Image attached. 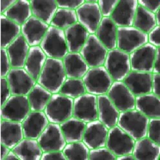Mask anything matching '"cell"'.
I'll return each instance as SVG.
<instances>
[{
  "mask_svg": "<svg viewBox=\"0 0 160 160\" xmlns=\"http://www.w3.org/2000/svg\"><path fill=\"white\" fill-rule=\"evenodd\" d=\"M62 59L47 58L37 83L52 94L59 93L67 79Z\"/></svg>",
  "mask_w": 160,
  "mask_h": 160,
  "instance_id": "6da1fadb",
  "label": "cell"
},
{
  "mask_svg": "<svg viewBox=\"0 0 160 160\" xmlns=\"http://www.w3.org/2000/svg\"><path fill=\"white\" fill-rule=\"evenodd\" d=\"M149 118L136 109L122 112L117 125L135 141L147 137Z\"/></svg>",
  "mask_w": 160,
  "mask_h": 160,
  "instance_id": "7a4b0ae2",
  "label": "cell"
},
{
  "mask_svg": "<svg viewBox=\"0 0 160 160\" xmlns=\"http://www.w3.org/2000/svg\"><path fill=\"white\" fill-rule=\"evenodd\" d=\"M74 99L61 93L52 94L45 109V113L50 123L62 124L73 116Z\"/></svg>",
  "mask_w": 160,
  "mask_h": 160,
  "instance_id": "3957f363",
  "label": "cell"
},
{
  "mask_svg": "<svg viewBox=\"0 0 160 160\" xmlns=\"http://www.w3.org/2000/svg\"><path fill=\"white\" fill-rule=\"evenodd\" d=\"M39 46L47 58L63 59L68 53L64 31L51 25Z\"/></svg>",
  "mask_w": 160,
  "mask_h": 160,
  "instance_id": "277c9868",
  "label": "cell"
},
{
  "mask_svg": "<svg viewBox=\"0 0 160 160\" xmlns=\"http://www.w3.org/2000/svg\"><path fill=\"white\" fill-rule=\"evenodd\" d=\"M82 79L87 92L97 96L107 94L114 82L104 66L90 68Z\"/></svg>",
  "mask_w": 160,
  "mask_h": 160,
  "instance_id": "5b68a950",
  "label": "cell"
},
{
  "mask_svg": "<svg viewBox=\"0 0 160 160\" xmlns=\"http://www.w3.org/2000/svg\"><path fill=\"white\" fill-rule=\"evenodd\" d=\"M103 66L114 82H123L131 71L130 54L118 48L108 51Z\"/></svg>",
  "mask_w": 160,
  "mask_h": 160,
  "instance_id": "8992f818",
  "label": "cell"
},
{
  "mask_svg": "<svg viewBox=\"0 0 160 160\" xmlns=\"http://www.w3.org/2000/svg\"><path fill=\"white\" fill-rule=\"evenodd\" d=\"M148 43V34L134 26L118 28L117 48L128 54Z\"/></svg>",
  "mask_w": 160,
  "mask_h": 160,
  "instance_id": "52a82bcc",
  "label": "cell"
},
{
  "mask_svg": "<svg viewBox=\"0 0 160 160\" xmlns=\"http://www.w3.org/2000/svg\"><path fill=\"white\" fill-rule=\"evenodd\" d=\"M31 112L27 96L12 95L1 106L2 119L23 122Z\"/></svg>",
  "mask_w": 160,
  "mask_h": 160,
  "instance_id": "ba28073f",
  "label": "cell"
},
{
  "mask_svg": "<svg viewBox=\"0 0 160 160\" xmlns=\"http://www.w3.org/2000/svg\"><path fill=\"white\" fill-rule=\"evenodd\" d=\"M78 22L90 34H95L103 16L97 1L85 0V2L76 10Z\"/></svg>",
  "mask_w": 160,
  "mask_h": 160,
  "instance_id": "9c48e42d",
  "label": "cell"
},
{
  "mask_svg": "<svg viewBox=\"0 0 160 160\" xmlns=\"http://www.w3.org/2000/svg\"><path fill=\"white\" fill-rule=\"evenodd\" d=\"M135 140L118 125L109 128L106 147L116 156L132 154Z\"/></svg>",
  "mask_w": 160,
  "mask_h": 160,
  "instance_id": "30bf717a",
  "label": "cell"
},
{
  "mask_svg": "<svg viewBox=\"0 0 160 160\" xmlns=\"http://www.w3.org/2000/svg\"><path fill=\"white\" fill-rule=\"evenodd\" d=\"M108 50L96 34H90L79 53L90 68L103 66Z\"/></svg>",
  "mask_w": 160,
  "mask_h": 160,
  "instance_id": "8fae6325",
  "label": "cell"
},
{
  "mask_svg": "<svg viewBox=\"0 0 160 160\" xmlns=\"http://www.w3.org/2000/svg\"><path fill=\"white\" fill-rule=\"evenodd\" d=\"M6 78L14 96H28L37 83L24 68H12Z\"/></svg>",
  "mask_w": 160,
  "mask_h": 160,
  "instance_id": "7c38bea8",
  "label": "cell"
},
{
  "mask_svg": "<svg viewBox=\"0 0 160 160\" xmlns=\"http://www.w3.org/2000/svg\"><path fill=\"white\" fill-rule=\"evenodd\" d=\"M43 152L63 151L67 145L62 130L59 124L50 123L42 134L37 139Z\"/></svg>",
  "mask_w": 160,
  "mask_h": 160,
  "instance_id": "4fadbf2b",
  "label": "cell"
},
{
  "mask_svg": "<svg viewBox=\"0 0 160 160\" xmlns=\"http://www.w3.org/2000/svg\"><path fill=\"white\" fill-rule=\"evenodd\" d=\"M73 116L85 123L98 119V96L86 92L74 99Z\"/></svg>",
  "mask_w": 160,
  "mask_h": 160,
  "instance_id": "5bb4252c",
  "label": "cell"
},
{
  "mask_svg": "<svg viewBox=\"0 0 160 160\" xmlns=\"http://www.w3.org/2000/svg\"><path fill=\"white\" fill-rule=\"evenodd\" d=\"M107 94L120 112L135 109L136 96L123 82H114Z\"/></svg>",
  "mask_w": 160,
  "mask_h": 160,
  "instance_id": "9a60e30c",
  "label": "cell"
},
{
  "mask_svg": "<svg viewBox=\"0 0 160 160\" xmlns=\"http://www.w3.org/2000/svg\"><path fill=\"white\" fill-rule=\"evenodd\" d=\"M157 47L149 43L130 54L131 71L152 73Z\"/></svg>",
  "mask_w": 160,
  "mask_h": 160,
  "instance_id": "2e32d148",
  "label": "cell"
},
{
  "mask_svg": "<svg viewBox=\"0 0 160 160\" xmlns=\"http://www.w3.org/2000/svg\"><path fill=\"white\" fill-rule=\"evenodd\" d=\"M108 130L98 119L87 123L83 142L89 149L106 147Z\"/></svg>",
  "mask_w": 160,
  "mask_h": 160,
  "instance_id": "e0dca14e",
  "label": "cell"
},
{
  "mask_svg": "<svg viewBox=\"0 0 160 160\" xmlns=\"http://www.w3.org/2000/svg\"><path fill=\"white\" fill-rule=\"evenodd\" d=\"M50 25L34 16L22 25V35L31 47L39 46Z\"/></svg>",
  "mask_w": 160,
  "mask_h": 160,
  "instance_id": "ac0fdd59",
  "label": "cell"
},
{
  "mask_svg": "<svg viewBox=\"0 0 160 160\" xmlns=\"http://www.w3.org/2000/svg\"><path fill=\"white\" fill-rule=\"evenodd\" d=\"M138 0H119L111 18L118 27L133 26Z\"/></svg>",
  "mask_w": 160,
  "mask_h": 160,
  "instance_id": "d6986e66",
  "label": "cell"
},
{
  "mask_svg": "<svg viewBox=\"0 0 160 160\" xmlns=\"http://www.w3.org/2000/svg\"><path fill=\"white\" fill-rule=\"evenodd\" d=\"M152 73L131 71L124 79L123 82L136 96L152 92Z\"/></svg>",
  "mask_w": 160,
  "mask_h": 160,
  "instance_id": "ffe728a7",
  "label": "cell"
},
{
  "mask_svg": "<svg viewBox=\"0 0 160 160\" xmlns=\"http://www.w3.org/2000/svg\"><path fill=\"white\" fill-rule=\"evenodd\" d=\"M49 123L44 111H31L22 122L25 138L37 139Z\"/></svg>",
  "mask_w": 160,
  "mask_h": 160,
  "instance_id": "44dd1931",
  "label": "cell"
},
{
  "mask_svg": "<svg viewBox=\"0 0 160 160\" xmlns=\"http://www.w3.org/2000/svg\"><path fill=\"white\" fill-rule=\"evenodd\" d=\"M98 119L108 129L117 125L120 112L107 94L98 96Z\"/></svg>",
  "mask_w": 160,
  "mask_h": 160,
  "instance_id": "7402d4cb",
  "label": "cell"
},
{
  "mask_svg": "<svg viewBox=\"0 0 160 160\" xmlns=\"http://www.w3.org/2000/svg\"><path fill=\"white\" fill-rule=\"evenodd\" d=\"M25 138L23 124L22 122L1 121V144L13 149Z\"/></svg>",
  "mask_w": 160,
  "mask_h": 160,
  "instance_id": "603a6c76",
  "label": "cell"
},
{
  "mask_svg": "<svg viewBox=\"0 0 160 160\" xmlns=\"http://www.w3.org/2000/svg\"><path fill=\"white\" fill-rule=\"evenodd\" d=\"M62 61L67 78H83L90 68L79 52H68Z\"/></svg>",
  "mask_w": 160,
  "mask_h": 160,
  "instance_id": "cb8c5ba5",
  "label": "cell"
},
{
  "mask_svg": "<svg viewBox=\"0 0 160 160\" xmlns=\"http://www.w3.org/2000/svg\"><path fill=\"white\" fill-rule=\"evenodd\" d=\"M31 47L21 34L7 48L12 68H24Z\"/></svg>",
  "mask_w": 160,
  "mask_h": 160,
  "instance_id": "d4e9b609",
  "label": "cell"
},
{
  "mask_svg": "<svg viewBox=\"0 0 160 160\" xmlns=\"http://www.w3.org/2000/svg\"><path fill=\"white\" fill-rule=\"evenodd\" d=\"M64 32L68 52H79L90 36L85 28L78 22L68 27Z\"/></svg>",
  "mask_w": 160,
  "mask_h": 160,
  "instance_id": "484cf974",
  "label": "cell"
},
{
  "mask_svg": "<svg viewBox=\"0 0 160 160\" xmlns=\"http://www.w3.org/2000/svg\"><path fill=\"white\" fill-rule=\"evenodd\" d=\"M118 28L111 18L103 17L95 33L108 51L117 48Z\"/></svg>",
  "mask_w": 160,
  "mask_h": 160,
  "instance_id": "4316f807",
  "label": "cell"
},
{
  "mask_svg": "<svg viewBox=\"0 0 160 160\" xmlns=\"http://www.w3.org/2000/svg\"><path fill=\"white\" fill-rule=\"evenodd\" d=\"M135 109L149 119L160 118V97L152 92L136 96Z\"/></svg>",
  "mask_w": 160,
  "mask_h": 160,
  "instance_id": "83f0119b",
  "label": "cell"
},
{
  "mask_svg": "<svg viewBox=\"0 0 160 160\" xmlns=\"http://www.w3.org/2000/svg\"><path fill=\"white\" fill-rule=\"evenodd\" d=\"M132 154L136 160H158L160 145L147 137L136 140Z\"/></svg>",
  "mask_w": 160,
  "mask_h": 160,
  "instance_id": "f1b7e54d",
  "label": "cell"
},
{
  "mask_svg": "<svg viewBox=\"0 0 160 160\" xmlns=\"http://www.w3.org/2000/svg\"><path fill=\"white\" fill-rule=\"evenodd\" d=\"M47 56L40 46L30 48L24 68L36 81L46 63Z\"/></svg>",
  "mask_w": 160,
  "mask_h": 160,
  "instance_id": "f546056e",
  "label": "cell"
},
{
  "mask_svg": "<svg viewBox=\"0 0 160 160\" xmlns=\"http://www.w3.org/2000/svg\"><path fill=\"white\" fill-rule=\"evenodd\" d=\"M12 151L20 160H41L43 153L37 139L25 138Z\"/></svg>",
  "mask_w": 160,
  "mask_h": 160,
  "instance_id": "4dcf8cb0",
  "label": "cell"
},
{
  "mask_svg": "<svg viewBox=\"0 0 160 160\" xmlns=\"http://www.w3.org/2000/svg\"><path fill=\"white\" fill-rule=\"evenodd\" d=\"M32 16L51 25L58 9L56 0H31Z\"/></svg>",
  "mask_w": 160,
  "mask_h": 160,
  "instance_id": "1f68e13d",
  "label": "cell"
},
{
  "mask_svg": "<svg viewBox=\"0 0 160 160\" xmlns=\"http://www.w3.org/2000/svg\"><path fill=\"white\" fill-rule=\"evenodd\" d=\"M86 125L87 123L74 116L60 124L67 143L83 141Z\"/></svg>",
  "mask_w": 160,
  "mask_h": 160,
  "instance_id": "d6a6232c",
  "label": "cell"
},
{
  "mask_svg": "<svg viewBox=\"0 0 160 160\" xmlns=\"http://www.w3.org/2000/svg\"><path fill=\"white\" fill-rule=\"evenodd\" d=\"M3 14L18 24L22 25L32 16L31 2L28 0H18Z\"/></svg>",
  "mask_w": 160,
  "mask_h": 160,
  "instance_id": "836d02e7",
  "label": "cell"
},
{
  "mask_svg": "<svg viewBox=\"0 0 160 160\" xmlns=\"http://www.w3.org/2000/svg\"><path fill=\"white\" fill-rule=\"evenodd\" d=\"M52 96V93L37 83L27 96L31 111H44Z\"/></svg>",
  "mask_w": 160,
  "mask_h": 160,
  "instance_id": "e575fe53",
  "label": "cell"
},
{
  "mask_svg": "<svg viewBox=\"0 0 160 160\" xmlns=\"http://www.w3.org/2000/svg\"><path fill=\"white\" fill-rule=\"evenodd\" d=\"M2 38L1 48H7L22 34V25L1 14Z\"/></svg>",
  "mask_w": 160,
  "mask_h": 160,
  "instance_id": "d590c367",
  "label": "cell"
},
{
  "mask_svg": "<svg viewBox=\"0 0 160 160\" xmlns=\"http://www.w3.org/2000/svg\"><path fill=\"white\" fill-rule=\"evenodd\" d=\"M133 26L148 34L157 26L155 14L138 5Z\"/></svg>",
  "mask_w": 160,
  "mask_h": 160,
  "instance_id": "8d00e7d4",
  "label": "cell"
},
{
  "mask_svg": "<svg viewBox=\"0 0 160 160\" xmlns=\"http://www.w3.org/2000/svg\"><path fill=\"white\" fill-rule=\"evenodd\" d=\"M78 22V16L75 10L58 8L50 25L65 31L68 27Z\"/></svg>",
  "mask_w": 160,
  "mask_h": 160,
  "instance_id": "74e56055",
  "label": "cell"
},
{
  "mask_svg": "<svg viewBox=\"0 0 160 160\" xmlns=\"http://www.w3.org/2000/svg\"><path fill=\"white\" fill-rule=\"evenodd\" d=\"M63 152L67 160H88L90 149L81 141L67 143Z\"/></svg>",
  "mask_w": 160,
  "mask_h": 160,
  "instance_id": "f35d334b",
  "label": "cell"
},
{
  "mask_svg": "<svg viewBox=\"0 0 160 160\" xmlns=\"http://www.w3.org/2000/svg\"><path fill=\"white\" fill-rule=\"evenodd\" d=\"M86 88L82 78H67L59 93L75 99L86 93Z\"/></svg>",
  "mask_w": 160,
  "mask_h": 160,
  "instance_id": "ab89813d",
  "label": "cell"
},
{
  "mask_svg": "<svg viewBox=\"0 0 160 160\" xmlns=\"http://www.w3.org/2000/svg\"><path fill=\"white\" fill-rule=\"evenodd\" d=\"M117 156L106 147L90 149L88 160H116Z\"/></svg>",
  "mask_w": 160,
  "mask_h": 160,
  "instance_id": "60d3db41",
  "label": "cell"
},
{
  "mask_svg": "<svg viewBox=\"0 0 160 160\" xmlns=\"http://www.w3.org/2000/svg\"><path fill=\"white\" fill-rule=\"evenodd\" d=\"M147 137L160 145V118L149 119Z\"/></svg>",
  "mask_w": 160,
  "mask_h": 160,
  "instance_id": "b9f144b4",
  "label": "cell"
},
{
  "mask_svg": "<svg viewBox=\"0 0 160 160\" xmlns=\"http://www.w3.org/2000/svg\"><path fill=\"white\" fill-rule=\"evenodd\" d=\"M118 2L119 0H98V3L103 17H111Z\"/></svg>",
  "mask_w": 160,
  "mask_h": 160,
  "instance_id": "7bdbcfd3",
  "label": "cell"
},
{
  "mask_svg": "<svg viewBox=\"0 0 160 160\" xmlns=\"http://www.w3.org/2000/svg\"><path fill=\"white\" fill-rule=\"evenodd\" d=\"M12 68L7 48H1V78H6Z\"/></svg>",
  "mask_w": 160,
  "mask_h": 160,
  "instance_id": "ee69618b",
  "label": "cell"
},
{
  "mask_svg": "<svg viewBox=\"0 0 160 160\" xmlns=\"http://www.w3.org/2000/svg\"><path fill=\"white\" fill-rule=\"evenodd\" d=\"M58 8L76 10L83 5L85 0H56Z\"/></svg>",
  "mask_w": 160,
  "mask_h": 160,
  "instance_id": "f6af8a7d",
  "label": "cell"
},
{
  "mask_svg": "<svg viewBox=\"0 0 160 160\" xmlns=\"http://www.w3.org/2000/svg\"><path fill=\"white\" fill-rule=\"evenodd\" d=\"M12 96L7 78H1V106Z\"/></svg>",
  "mask_w": 160,
  "mask_h": 160,
  "instance_id": "bcb514c9",
  "label": "cell"
},
{
  "mask_svg": "<svg viewBox=\"0 0 160 160\" xmlns=\"http://www.w3.org/2000/svg\"><path fill=\"white\" fill-rule=\"evenodd\" d=\"M138 2L139 5L154 14L160 8L159 0H138Z\"/></svg>",
  "mask_w": 160,
  "mask_h": 160,
  "instance_id": "7dc6e473",
  "label": "cell"
},
{
  "mask_svg": "<svg viewBox=\"0 0 160 160\" xmlns=\"http://www.w3.org/2000/svg\"><path fill=\"white\" fill-rule=\"evenodd\" d=\"M148 43L157 48L160 47V26H156L148 34Z\"/></svg>",
  "mask_w": 160,
  "mask_h": 160,
  "instance_id": "c3c4849f",
  "label": "cell"
},
{
  "mask_svg": "<svg viewBox=\"0 0 160 160\" xmlns=\"http://www.w3.org/2000/svg\"><path fill=\"white\" fill-rule=\"evenodd\" d=\"M41 160H67L63 151H49L43 152Z\"/></svg>",
  "mask_w": 160,
  "mask_h": 160,
  "instance_id": "681fc988",
  "label": "cell"
},
{
  "mask_svg": "<svg viewBox=\"0 0 160 160\" xmlns=\"http://www.w3.org/2000/svg\"><path fill=\"white\" fill-rule=\"evenodd\" d=\"M152 92L160 97V74L152 73Z\"/></svg>",
  "mask_w": 160,
  "mask_h": 160,
  "instance_id": "f907efd6",
  "label": "cell"
},
{
  "mask_svg": "<svg viewBox=\"0 0 160 160\" xmlns=\"http://www.w3.org/2000/svg\"><path fill=\"white\" fill-rule=\"evenodd\" d=\"M17 1L18 0H1V14L8 11Z\"/></svg>",
  "mask_w": 160,
  "mask_h": 160,
  "instance_id": "816d5d0a",
  "label": "cell"
},
{
  "mask_svg": "<svg viewBox=\"0 0 160 160\" xmlns=\"http://www.w3.org/2000/svg\"><path fill=\"white\" fill-rule=\"evenodd\" d=\"M152 73L160 74V47L157 48Z\"/></svg>",
  "mask_w": 160,
  "mask_h": 160,
  "instance_id": "f5cc1de1",
  "label": "cell"
},
{
  "mask_svg": "<svg viewBox=\"0 0 160 160\" xmlns=\"http://www.w3.org/2000/svg\"><path fill=\"white\" fill-rule=\"evenodd\" d=\"M11 150L12 149L8 147L3 144H1V160H4Z\"/></svg>",
  "mask_w": 160,
  "mask_h": 160,
  "instance_id": "db71d44e",
  "label": "cell"
},
{
  "mask_svg": "<svg viewBox=\"0 0 160 160\" xmlns=\"http://www.w3.org/2000/svg\"><path fill=\"white\" fill-rule=\"evenodd\" d=\"M116 160H136L132 154H125L117 156Z\"/></svg>",
  "mask_w": 160,
  "mask_h": 160,
  "instance_id": "11a10c76",
  "label": "cell"
},
{
  "mask_svg": "<svg viewBox=\"0 0 160 160\" xmlns=\"http://www.w3.org/2000/svg\"><path fill=\"white\" fill-rule=\"evenodd\" d=\"M4 160H20L16 153L12 151V149L8 153V154L6 156Z\"/></svg>",
  "mask_w": 160,
  "mask_h": 160,
  "instance_id": "9f6ffc18",
  "label": "cell"
}]
</instances>
